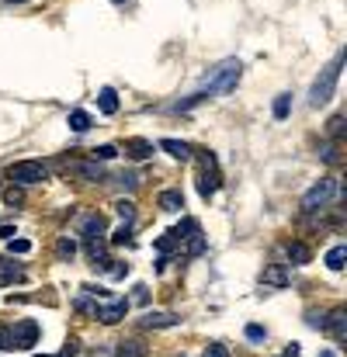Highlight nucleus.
I'll use <instances>...</instances> for the list:
<instances>
[{
	"instance_id": "nucleus-4",
	"label": "nucleus",
	"mask_w": 347,
	"mask_h": 357,
	"mask_svg": "<svg viewBox=\"0 0 347 357\" xmlns=\"http://www.w3.org/2000/svg\"><path fill=\"white\" fill-rule=\"evenodd\" d=\"M8 177H11L18 187H25V184H42V181L49 177V167H46L42 160H18V163L8 167Z\"/></svg>"
},
{
	"instance_id": "nucleus-37",
	"label": "nucleus",
	"mask_w": 347,
	"mask_h": 357,
	"mask_svg": "<svg viewBox=\"0 0 347 357\" xmlns=\"http://www.w3.org/2000/svg\"><path fill=\"white\" fill-rule=\"evenodd\" d=\"M77 354H80V340H77V336H70V340H66V347H63V354H60V357H77Z\"/></svg>"
},
{
	"instance_id": "nucleus-5",
	"label": "nucleus",
	"mask_w": 347,
	"mask_h": 357,
	"mask_svg": "<svg viewBox=\"0 0 347 357\" xmlns=\"http://www.w3.org/2000/svg\"><path fill=\"white\" fill-rule=\"evenodd\" d=\"M198 163H202V174H198V194L208 201V198L219 191V184H222V177H219V163H215L212 153H202Z\"/></svg>"
},
{
	"instance_id": "nucleus-40",
	"label": "nucleus",
	"mask_w": 347,
	"mask_h": 357,
	"mask_svg": "<svg viewBox=\"0 0 347 357\" xmlns=\"http://www.w3.org/2000/svg\"><path fill=\"white\" fill-rule=\"evenodd\" d=\"M129 274V264H118V267H112V277H125Z\"/></svg>"
},
{
	"instance_id": "nucleus-24",
	"label": "nucleus",
	"mask_w": 347,
	"mask_h": 357,
	"mask_svg": "<svg viewBox=\"0 0 347 357\" xmlns=\"http://www.w3.org/2000/svg\"><path fill=\"white\" fill-rule=\"evenodd\" d=\"M288 111H292V94H278V98H274V118L285 122Z\"/></svg>"
},
{
	"instance_id": "nucleus-30",
	"label": "nucleus",
	"mask_w": 347,
	"mask_h": 357,
	"mask_svg": "<svg viewBox=\"0 0 347 357\" xmlns=\"http://www.w3.org/2000/svg\"><path fill=\"white\" fill-rule=\"evenodd\" d=\"M305 322H309L312 329H326V312H316V309H309V312H305Z\"/></svg>"
},
{
	"instance_id": "nucleus-13",
	"label": "nucleus",
	"mask_w": 347,
	"mask_h": 357,
	"mask_svg": "<svg viewBox=\"0 0 347 357\" xmlns=\"http://www.w3.org/2000/svg\"><path fill=\"white\" fill-rule=\"evenodd\" d=\"M125 156L129 160H150L153 156V143L150 139H125Z\"/></svg>"
},
{
	"instance_id": "nucleus-19",
	"label": "nucleus",
	"mask_w": 347,
	"mask_h": 357,
	"mask_svg": "<svg viewBox=\"0 0 347 357\" xmlns=\"http://www.w3.org/2000/svg\"><path fill=\"white\" fill-rule=\"evenodd\" d=\"M195 232H202V226H198V219H184V222H181L177 229H170V236L177 239V246H181L184 239H191Z\"/></svg>"
},
{
	"instance_id": "nucleus-26",
	"label": "nucleus",
	"mask_w": 347,
	"mask_h": 357,
	"mask_svg": "<svg viewBox=\"0 0 347 357\" xmlns=\"http://www.w3.org/2000/svg\"><path fill=\"white\" fill-rule=\"evenodd\" d=\"M184 243H188V246H184L188 257H202V253H205V236H202V232H195V236L184 239Z\"/></svg>"
},
{
	"instance_id": "nucleus-12",
	"label": "nucleus",
	"mask_w": 347,
	"mask_h": 357,
	"mask_svg": "<svg viewBox=\"0 0 347 357\" xmlns=\"http://www.w3.org/2000/svg\"><path fill=\"white\" fill-rule=\"evenodd\" d=\"M260 281H264V288H285V284H288V271H285V264H271V267H264Z\"/></svg>"
},
{
	"instance_id": "nucleus-33",
	"label": "nucleus",
	"mask_w": 347,
	"mask_h": 357,
	"mask_svg": "<svg viewBox=\"0 0 347 357\" xmlns=\"http://www.w3.org/2000/svg\"><path fill=\"white\" fill-rule=\"evenodd\" d=\"M174 246H177V239H174V236H170V232H163V236H160V239H157V250H160V257H167V253H170V250H174Z\"/></svg>"
},
{
	"instance_id": "nucleus-20",
	"label": "nucleus",
	"mask_w": 347,
	"mask_h": 357,
	"mask_svg": "<svg viewBox=\"0 0 347 357\" xmlns=\"http://www.w3.org/2000/svg\"><path fill=\"white\" fill-rule=\"evenodd\" d=\"M115 357H146V347L139 340H122L118 350H115Z\"/></svg>"
},
{
	"instance_id": "nucleus-7",
	"label": "nucleus",
	"mask_w": 347,
	"mask_h": 357,
	"mask_svg": "<svg viewBox=\"0 0 347 357\" xmlns=\"http://www.w3.org/2000/svg\"><path fill=\"white\" fill-rule=\"evenodd\" d=\"M125 312H129V298H118V302H108V305H94V315H98L105 326L122 322V319H125Z\"/></svg>"
},
{
	"instance_id": "nucleus-35",
	"label": "nucleus",
	"mask_w": 347,
	"mask_h": 357,
	"mask_svg": "<svg viewBox=\"0 0 347 357\" xmlns=\"http://www.w3.org/2000/svg\"><path fill=\"white\" fill-rule=\"evenodd\" d=\"M129 239H132V229H129V226L122 222V229H118V232L112 236V246H122V243H129Z\"/></svg>"
},
{
	"instance_id": "nucleus-38",
	"label": "nucleus",
	"mask_w": 347,
	"mask_h": 357,
	"mask_svg": "<svg viewBox=\"0 0 347 357\" xmlns=\"http://www.w3.org/2000/svg\"><path fill=\"white\" fill-rule=\"evenodd\" d=\"M205 357H229V350H226L222 343H208V347H205Z\"/></svg>"
},
{
	"instance_id": "nucleus-14",
	"label": "nucleus",
	"mask_w": 347,
	"mask_h": 357,
	"mask_svg": "<svg viewBox=\"0 0 347 357\" xmlns=\"http://www.w3.org/2000/svg\"><path fill=\"white\" fill-rule=\"evenodd\" d=\"M326 329L337 336V340H347V309H333L326 315Z\"/></svg>"
},
{
	"instance_id": "nucleus-27",
	"label": "nucleus",
	"mask_w": 347,
	"mask_h": 357,
	"mask_svg": "<svg viewBox=\"0 0 347 357\" xmlns=\"http://www.w3.org/2000/svg\"><path fill=\"white\" fill-rule=\"evenodd\" d=\"M326 132H330V139L337 143V139L344 136V115H333V118L326 122Z\"/></svg>"
},
{
	"instance_id": "nucleus-39",
	"label": "nucleus",
	"mask_w": 347,
	"mask_h": 357,
	"mask_svg": "<svg viewBox=\"0 0 347 357\" xmlns=\"http://www.w3.org/2000/svg\"><path fill=\"white\" fill-rule=\"evenodd\" d=\"M146 298H150V288H146V284H136V288H132V302H146Z\"/></svg>"
},
{
	"instance_id": "nucleus-42",
	"label": "nucleus",
	"mask_w": 347,
	"mask_h": 357,
	"mask_svg": "<svg viewBox=\"0 0 347 357\" xmlns=\"http://www.w3.org/2000/svg\"><path fill=\"white\" fill-rule=\"evenodd\" d=\"M285 357H299V343H295V340L285 347Z\"/></svg>"
},
{
	"instance_id": "nucleus-15",
	"label": "nucleus",
	"mask_w": 347,
	"mask_h": 357,
	"mask_svg": "<svg viewBox=\"0 0 347 357\" xmlns=\"http://www.w3.org/2000/svg\"><path fill=\"white\" fill-rule=\"evenodd\" d=\"M157 146H160L167 156H174V160H191V146L181 143V139H160Z\"/></svg>"
},
{
	"instance_id": "nucleus-2",
	"label": "nucleus",
	"mask_w": 347,
	"mask_h": 357,
	"mask_svg": "<svg viewBox=\"0 0 347 357\" xmlns=\"http://www.w3.org/2000/svg\"><path fill=\"white\" fill-rule=\"evenodd\" d=\"M340 66H344V53H337V56H333V63H330V66H323V70H319V77L312 80V87H309V104H312V108H323V104L333 98L337 80H340Z\"/></svg>"
},
{
	"instance_id": "nucleus-34",
	"label": "nucleus",
	"mask_w": 347,
	"mask_h": 357,
	"mask_svg": "<svg viewBox=\"0 0 347 357\" xmlns=\"http://www.w3.org/2000/svg\"><path fill=\"white\" fill-rule=\"evenodd\" d=\"M319 156H323L326 163H337V143H323V146H319Z\"/></svg>"
},
{
	"instance_id": "nucleus-11",
	"label": "nucleus",
	"mask_w": 347,
	"mask_h": 357,
	"mask_svg": "<svg viewBox=\"0 0 347 357\" xmlns=\"http://www.w3.org/2000/svg\"><path fill=\"white\" fill-rule=\"evenodd\" d=\"M285 253H288V264H292V267H302V264L312 260V250H309L302 239H292V243L285 246Z\"/></svg>"
},
{
	"instance_id": "nucleus-17",
	"label": "nucleus",
	"mask_w": 347,
	"mask_h": 357,
	"mask_svg": "<svg viewBox=\"0 0 347 357\" xmlns=\"http://www.w3.org/2000/svg\"><path fill=\"white\" fill-rule=\"evenodd\" d=\"M80 232L87 236V239H98V236H105V215H87L84 222H80Z\"/></svg>"
},
{
	"instance_id": "nucleus-10",
	"label": "nucleus",
	"mask_w": 347,
	"mask_h": 357,
	"mask_svg": "<svg viewBox=\"0 0 347 357\" xmlns=\"http://www.w3.org/2000/svg\"><path fill=\"white\" fill-rule=\"evenodd\" d=\"M157 205H160L163 212H170V215H174V212H181V208H184V194H181L177 187H167V191H160V194H157Z\"/></svg>"
},
{
	"instance_id": "nucleus-1",
	"label": "nucleus",
	"mask_w": 347,
	"mask_h": 357,
	"mask_svg": "<svg viewBox=\"0 0 347 357\" xmlns=\"http://www.w3.org/2000/svg\"><path fill=\"white\" fill-rule=\"evenodd\" d=\"M240 77H243V63L240 60H222L208 77H205V98H212V94H229V91H236V84H240Z\"/></svg>"
},
{
	"instance_id": "nucleus-44",
	"label": "nucleus",
	"mask_w": 347,
	"mask_h": 357,
	"mask_svg": "<svg viewBox=\"0 0 347 357\" xmlns=\"http://www.w3.org/2000/svg\"><path fill=\"white\" fill-rule=\"evenodd\" d=\"M35 357H53V354H35Z\"/></svg>"
},
{
	"instance_id": "nucleus-29",
	"label": "nucleus",
	"mask_w": 347,
	"mask_h": 357,
	"mask_svg": "<svg viewBox=\"0 0 347 357\" xmlns=\"http://www.w3.org/2000/svg\"><path fill=\"white\" fill-rule=\"evenodd\" d=\"M4 201H8L11 208H18V205H25V191H21V187H8V191H4Z\"/></svg>"
},
{
	"instance_id": "nucleus-41",
	"label": "nucleus",
	"mask_w": 347,
	"mask_h": 357,
	"mask_svg": "<svg viewBox=\"0 0 347 357\" xmlns=\"http://www.w3.org/2000/svg\"><path fill=\"white\" fill-rule=\"evenodd\" d=\"M0 236H4V239H15L18 232H15V226H0Z\"/></svg>"
},
{
	"instance_id": "nucleus-32",
	"label": "nucleus",
	"mask_w": 347,
	"mask_h": 357,
	"mask_svg": "<svg viewBox=\"0 0 347 357\" xmlns=\"http://www.w3.org/2000/svg\"><path fill=\"white\" fill-rule=\"evenodd\" d=\"M118 184H122L125 191H136V187H139V174H132V170H125V174H118Z\"/></svg>"
},
{
	"instance_id": "nucleus-43",
	"label": "nucleus",
	"mask_w": 347,
	"mask_h": 357,
	"mask_svg": "<svg viewBox=\"0 0 347 357\" xmlns=\"http://www.w3.org/2000/svg\"><path fill=\"white\" fill-rule=\"evenodd\" d=\"M319 357H337V354H330V350H323V354H319Z\"/></svg>"
},
{
	"instance_id": "nucleus-3",
	"label": "nucleus",
	"mask_w": 347,
	"mask_h": 357,
	"mask_svg": "<svg viewBox=\"0 0 347 357\" xmlns=\"http://www.w3.org/2000/svg\"><path fill=\"white\" fill-rule=\"evenodd\" d=\"M340 194V184H337V177H319L305 194H302V201H299V208L305 212V215H316V212H323L333 198Z\"/></svg>"
},
{
	"instance_id": "nucleus-45",
	"label": "nucleus",
	"mask_w": 347,
	"mask_h": 357,
	"mask_svg": "<svg viewBox=\"0 0 347 357\" xmlns=\"http://www.w3.org/2000/svg\"><path fill=\"white\" fill-rule=\"evenodd\" d=\"M112 4H125V0H112Z\"/></svg>"
},
{
	"instance_id": "nucleus-22",
	"label": "nucleus",
	"mask_w": 347,
	"mask_h": 357,
	"mask_svg": "<svg viewBox=\"0 0 347 357\" xmlns=\"http://www.w3.org/2000/svg\"><path fill=\"white\" fill-rule=\"evenodd\" d=\"M115 212H118V219H122L125 226H132V222H136V205H132V201L118 198V201H115Z\"/></svg>"
},
{
	"instance_id": "nucleus-36",
	"label": "nucleus",
	"mask_w": 347,
	"mask_h": 357,
	"mask_svg": "<svg viewBox=\"0 0 347 357\" xmlns=\"http://www.w3.org/2000/svg\"><path fill=\"white\" fill-rule=\"evenodd\" d=\"M8 250H11V253H28V250H32V239H8Z\"/></svg>"
},
{
	"instance_id": "nucleus-46",
	"label": "nucleus",
	"mask_w": 347,
	"mask_h": 357,
	"mask_svg": "<svg viewBox=\"0 0 347 357\" xmlns=\"http://www.w3.org/2000/svg\"><path fill=\"white\" fill-rule=\"evenodd\" d=\"M11 4H25V0H11Z\"/></svg>"
},
{
	"instance_id": "nucleus-28",
	"label": "nucleus",
	"mask_w": 347,
	"mask_h": 357,
	"mask_svg": "<svg viewBox=\"0 0 347 357\" xmlns=\"http://www.w3.org/2000/svg\"><path fill=\"white\" fill-rule=\"evenodd\" d=\"M243 333H247V340H250V343H264V340H267V329H264V326H257V322H250Z\"/></svg>"
},
{
	"instance_id": "nucleus-25",
	"label": "nucleus",
	"mask_w": 347,
	"mask_h": 357,
	"mask_svg": "<svg viewBox=\"0 0 347 357\" xmlns=\"http://www.w3.org/2000/svg\"><path fill=\"white\" fill-rule=\"evenodd\" d=\"M73 253H77V243H73L70 236H60V243H56V257H60V260H73Z\"/></svg>"
},
{
	"instance_id": "nucleus-6",
	"label": "nucleus",
	"mask_w": 347,
	"mask_h": 357,
	"mask_svg": "<svg viewBox=\"0 0 347 357\" xmlns=\"http://www.w3.org/2000/svg\"><path fill=\"white\" fill-rule=\"evenodd\" d=\"M35 340H39V322L35 319H21L11 329V347L15 350H28V347H35Z\"/></svg>"
},
{
	"instance_id": "nucleus-31",
	"label": "nucleus",
	"mask_w": 347,
	"mask_h": 357,
	"mask_svg": "<svg viewBox=\"0 0 347 357\" xmlns=\"http://www.w3.org/2000/svg\"><path fill=\"white\" fill-rule=\"evenodd\" d=\"M115 156H118V146H98V149H94V160H98V163L115 160Z\"/></svg>"
},
{
	"instance_id": "nucleus-21",
	"label": "nucleus",
	"mask_w": 347,
	"mask_h": 357,
	"mask_svg": "<svg viewBox=\"0 0 347 357\" xmlns=\"http://www.w3.org/2000/svg\"><path fill=\"white\" fill-rule=\"evenodd\" d=\"M91 125H94V118H91L87 111H70V129H73V132H87Z\"/></svg>"
},
{
	"instance_id": "nucleus-18",
	"label": "nucleus",
	"mask_w": 347,
	"mask_h": 357,
	"mask_svg": "<svg viewBox=\"0 0 347 357\" xmlns=\"http://www.w3.org/2000/svg\"><path fill=\"white\" fill-rule=\"evenodd\" d=\"M98 108H101V115H115V111H118V94H115L112 87H101V94H98Z\"/></svg>"
},
{
	"instance_id": "nucleus-23",
	"label": "nucleus",
	"mask_w": 347,
	"mask_h": 357,
	"mask_svg": "<svg viewBox=\"0 0 347 357\" xmlns=\"http://www.w3.org/2000/svg\"><path fill=\"white\" fill-rule=\"evenodd\" d=\"M344 260H347V246H333L326 253V267L330 271H344Z\"/></svg>"
},
{
	"instance_id": "nucleus-8",
	"label": "nucleus",
	"mask_w": 347,
	"mask_h": 357,
	"mask_svg": "<svg viewBox=\"0 0 347 357\" xmlns=\"http://www.w3.org/2000/svg\"><path fill=\"white\" fill-rule=\"evenodd\" d=\"M87 257H91V264L98 267V271H112V257H108V243L98 236V239H87Z\"/></svg>"
},
{
	"instance_id": "nucleus-9",
	"label": "nucleus",
	"mask_w": 347,
	"mask_h": 357,
	"mask_svg": "<svg viewBox=\"0 0 347 357\" xmlns=\"http://www.w3.org/2000/svg\"><path fill=\"white\" fill-rule=\"evenodd\" d=\"M181 319L174 315V312H143V319H139V326L143 329H170V326H177Z\"/></svg>"
},
{
	"instance_id": "nucleus-16",
	"label": "nucleus",
	"mask_w": 347,
	"mask_h": 357,
	"mask_svg": "<svg viewBox=\"0 0 347 357\" xmlns=\"http://www.w3.org/2000/svg\"><path fill=\"white\" fill-rule=\"evenodd\" d=\"M73 170H77V174H80L84 181H94V184H101V181H108V170H105V167H101L98 160H91V163H77Z\"/></svg>"
}]
</instances>
